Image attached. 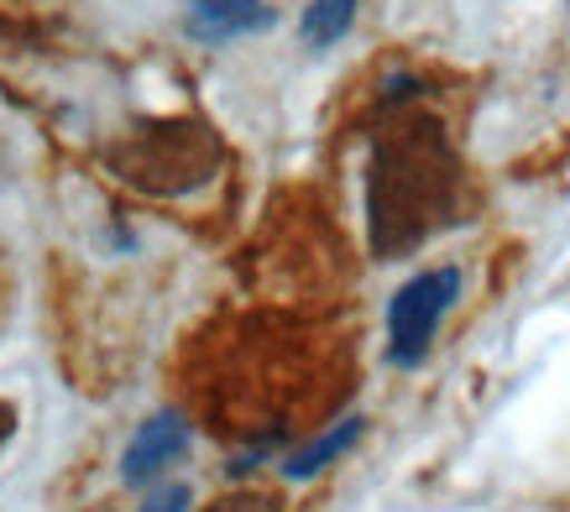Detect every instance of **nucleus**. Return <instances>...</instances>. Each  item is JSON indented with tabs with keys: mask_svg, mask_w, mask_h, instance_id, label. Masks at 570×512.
Listing matches in <instances>:
<instances>
[{
	"mask_svg": "<svg viewBox=\"0 0 570 512\" xmlns=\"http://www.w3.org/2000/svg\"><path fill=\"white\" fill-rule=\"evenodd\" d=\"M450 152L440 141V126L409 120L397 126L372 163V240L377 252H409L414 240L430 236L434 215L450 199Z\"/></svg>",
	"mask_w": 570,
	"mask_h": 512,
	"instance_id": "nucleus-1",
	"label": "nucleus"
},
{
	"mask_svg": "<svg viewBox=\"0 0 570 512\" xmlns=\"http://www.w3.org/2000/svg\"><path fill=\"white\" fill-rule=\"evenodd\" d=\"M461 298V273L455 267H430V273L409 277L387 304V361L414 372L419 361L430 356L434 329Z\"/></svg>",
	"mask_w": 570,
	"mask_h": 512,
	"instance_id": "nucleus-2",
	"label": "nucleus"
},
{
	"mask_svg": "<svg viewBox=\"0 0 570 512\" xmlns=\"http://www.w3.org/2000/svg\"><path fill=\"white\" fill-rule=\"evenodd\" d=\"M189 450V424L178 413H157L147 424L137 429V440L126 444V461H121V476L131 486H147L153 476H163L168 465Z\"/></svg>",
	"mask_w": 570,
	"mask_h": 512,
	"instance_id": "nucleus-3",
	"label": "nucleus"
},
{
	"mask_svg": "<svg viewBox=\"0 0 570 512\" xmlns=\"http://www.w3.org/2000/svg\"><path fill=\"white\" fill-rule=\"evenodd\" d=\"M262 21H273V11L262 0H205L194 11V32L209 37V42H225V37H242Z\"/></svg>",
	"mask_w": 570,
	"mask_h": 512,
	"instance_id": "nucleus-4",
	"label": "nucleus"
},
{
	"mask_svg": "<svg viewBox=\"0 0 570 512\" xmlns=\"http://www.w3.org/2000/svg\"><path fill=\"white\" fill-rule=\"evenodd\" d=\"M362 419H356V413H351V419H341V424L330 429V434H320V440L314 444H304V450H294V455H288V465H283V476L288 481H309V476H320V471H325L330 461H335V455H346L351 444L362 440Z\"/></svg>",
	"mask_w": 570,
	"mask_h": 512,
	"instance_id": "nucleus-5",
	"label": "nucleus"
},
{
	"mask_svg": "<svg viewBox=\"0 0 570 512\" xmlns=\"http://www.w3.org/2000/svg\"><path fill=\"white\" fill-rule=\"evenodd\" d=\"M351 17H356V0H314L304 11V42L309 48H330L351 27Z\"/></svg>",
	"mask_w": 570,
	"mask_h": 512,
	"instance_id": "nucleus-6",
	"label": "nucleus"
},
{
	"mask_svg": "<svg viewBox=\"0 0 570 512\" xmlns=\"http://www.w3.org/2000/svg\"><path fill=\"white\" fill-rule=\"evenodd\" d=\"M209 512H283V502L267 496V492H230V496H220Z\"/></svg>",
	"mask_w": 570,
	"mask_h": 512,
	"instance_id": "nucleus-7",
	"label": "nucleus"
},
{
	"mask_svg": "<svg viewBox=\"0 0 570 512\" xmlns=\"http://www.w3.org/2000/svg\"><path fill=\"white\" fill-rule=\"evenodd\" d=\"M189 508V486H163L141 512H184Z\"/></svg>",
	"mask_w": 570,
	"mask_h": 512,
	"instance_id": "nucleus-8",
	"label": "nucleus"
}]
</instances>
